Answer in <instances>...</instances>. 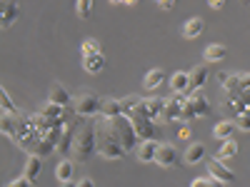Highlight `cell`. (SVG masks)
<instances>
[{"mask_svg":"<svg viewBox=\"0 0 250 187\" xmlns=\"http://www.w3.org/2000/svg\"><path fill=\"white\" fill-rule=\"evenodd\" d=\"M95 145H98V155H103L105 160H123L128 155L113 120L103 117V115H100V120H95Z\"/></svg>","mask_w":250,"mask_h":187,"instance_id":"6da1fadb","label":"cell"},{"mask_svg":"<svg viewBox=\"0 0 250 187\" xmlns=\"http://www.w3.org/2000/svg\"><path fill=\"white\" fill-rule=\"evenodd\" d=\"M98 152L95 145V122H83L75 130V142H73V157L75 162H90V157Z\"/></svg>","mask_w":250,"mask_h":187,"instance_id":"7a4b0ae2","label":"cell"},{"mask_svg":"<svg viewBox=\"0 0 250 187\" xmlns=\"http://www.w3.org/2000/svg\"><path fill=\"white\" fill-rule=\"evenodd\" d=\"M125 115L133 120V128H135V135H138L140 142L143 140H155L160 135V128L155 125V120H150L148 115H143L138 108H128V110H125Z\"/></svg>","mask_w":250,"mask_h":187,"instance_id":"3957f363","label":"cell"},{"mask_svg":"<svg viewBox=\"0 0 250 187\" xmlns=\"http://www.w3.org/2000/svg\"><path fill=\"white\" fill-rule=\"evenodd\" d=\"M73 110L75 115H83V117H95L103 110V100L90 90H83L73 97Z\"/></svg>","mask_w":250,"mask_h":187,"instance_id":"277c9868","label":"cell"},{"mask_svg":"<svg viewBox=\"0 0 250 187\" xmlns=\"http://www.w3.org/2000/svg\"><path fill=\"white\" fill-rule=\"evenodd\" d=\"M113 120V125H115V130H118V135H120V140H123V145H125V150H135L138 148V135H135V128H133V120L128 117V115H118V117H110Z\"/></svg>","mask_w":250,"mask_h":187,"instance_id":"5b68a950","label":"cell"},{"mask_svg":"<svg viewBox=\"0 0 250 187\" xmlns=\"http://www.w3.org/2000/svg\"><path fill=\"white\" fill-rule=\"evenodd\" d=\"M188 100L185 93H173L165 100V110H163V122H175L183 117V102Z\"/></svg>","mask_w":250,"mask_h":187,"instance_id":"8992f818","label":"cell"},{"mask_svg":"<svg viewBox=\"0 0 250 187\" xmlns=\"http://www.w3.org/2000/svg\"><path fill=\"white\" fill-rule=\"evenodd\" d=\"M143 115H148L150 120H163V110H165V97H140L135 105Z\"/></svg>","mask_w":250,"mask_h":187,"instance_id":"52a82bcc","label":"cell"},{"mask_svg":"<svg viewBox=\"0 0 250 187\" xmlns=\"http://www.w3.org/2000/svg\"><path fill=\"white\" fill-rule=\"evenodd\" d=\"M218 80H220V85H223L228 97H240V93L245 90L243 82H240V75H235V73H218Z\"/></svg>","mask_w":250,"mask_h":187,"instance_id":"ba28073f","label":"cell"},{"mask_svg":"<svg viewBox=\"0 0 250 187\" xmlns=\"http://www.w3.org/2000/svg\"><path fill=\"white\" fill-rule=\"evenodd\" d=\"M208 172H210L220 185H230V182H235V175H233V170H228L225 165H223V160L220 157H213V160H208Z\"/></svg>","mask_w":250,"mask_h":187,"instance_id":"9c48e42d","label":"cell"},{"mask_svg":"<svg viewBox=\"0 0 250 187\" xmlns=\"http://www.w3.org/2000/svg\"><path fill=\"white\" fill-rule=\"evenodd\" d=\"M155 162L160 165V168H173V165H178V152H175V145H170V142H160V145H158Z\"/></svg>","mask_w":250,"mask_h":187,"instance_id":"30bf717a","label":"cell"},{"mask_svg":"<svg viewBox=\"0 0 250 187\" xmlns=\"http://www.w3.org/2000/svg\"><path fill=\"white\" fill-rule=\"evenodd\" d=\"M155 155H158V142L155 140H143L135 148V157L140 162H155Z\"/></svg>","mask_w":250,"mask_h":187,"instance_id":"8fae6325","label":"cell"},{"mask_svg":"<svg viewBox=\"0 0 250 187\" xmlns=\"http://www.w3.org/2000/svg\"><path fill=\"white\" fill-rule=\"evenodd\" d=\"M188 73H190V88L185 90V95H190V93L200 90V88L205 85V82H208V75H210L205 65H195L193 70H188Z\"/></svg>","mask_w":250,"mask_h":187,"instance_id":"7c38bea8","label":"cell"},{"mask_svg":"<svg viewBox=\"0 0 250 187\" xmlns=\"http://www.w3.org/2000/svg\"><path fill=\"white\" fill-rule=\"evenodd\" d=\"M73 172H75V165L70 160H60L55 165V180L60 185H70L73 182Z\"/></svg>","mask_w":250,"mask_h":187,"instance_id":"4fadbf2b","label":"cell"},{"mask_svg":"<svg viewBox=\"0 0 250 187\" xmlns=\"http://www.w3.org/2000/svg\"><path fill=\"white\" fill-rule=\"evenodd\" d=\"M83 68H85V73H90V75H98L103 68H105V55H103V53L83 55Z\"/></svg>","mask_w":250,"mask_h":187,"instance_id":"5bb4252c","label":"cell"},{"mask_svg":"<svg viewBox=\"0 0 250 187\" xmlns=\"http://www.w3.org/2000/svg\"><path fill=\"white\" fill-rule=\"evenodd\" d=\"M73 142H75V128H70V125H65V130H62L60 140H58V152L60 155H70L73 152Z\"/></svg>","mask_w":250,"mask_h":187,"instance_id":"9a60e30c","label":"cell"},{"mask_svg":"<svg viewBox=\"0 0 250 187\" xmlns=\"http://www.w3.org/2000/svg\"><path fill=\"white\" fill-rule=\"evenodd\" d=\"M50 102H58V105H73V97H70V93H68V88L65 85H60V82H53L50 85Z\"/></svg>","mask_w":250,"mask_h":187,"instance_id":"2e32d148","label":"cell"},{"mask_svg":"<svg viewBox=\"0 0 250 187\" xmlns=\"http://www.w3.org/2000/svg\"><path fill=\"white\" fill-rule=\"evenodd\" d=\"M203 30H205V20L203 18H190V20H185V25H183V35L188 40H195Z\"/></svg>","mask_w":250,"mask_h":187,"instance_id":"e0dca14e","label":"cell"},{"mask_svg":"<svg viewBox=\"0 0 250 187\" xmlns=\"http://www.w3.org/2000/svg\"><path fill=\"white\" fill-rule=\"evenodd\" d=\"M235 120H220L215 128H213V137L215 140H228V137H233L235 135Z\"/></svg>","mask_w":250,"mask_h":187,"instance_id":"ac0fdd59","label":"cell"},{"mask_svg":"<svg viewBox=\"0 0 250 187\" xmlns=\"http://www.w3.org/2000/svg\"><path fill=\"white\" fill-rule=\"evenodd\" d=\"M188 97H190L193 108H195V117H208V115H210V105H208V100H205V95H203L200 90L190 93Z\"/></svg>","mask_w":250,"mask_h":187,"instance_id":"d6986e66","label":"cell"},{"mask_svg":"<svg viewBox=\"0 0 250 187\" xmlns=\"http://www.w3.org/2000/svg\"><path fill=\"white\" fill-rule=\"evenodd\" d=\"M40 170H43V157L35 155V152H30V155H28V162H25V175L30 177V182L38 180Z\"/></svg>","mask_w":250,"mask_h":187,"instance_id":"ffe728a7","label":"cell"},{"mask_svg":"<svg viewBox=\"0 0 250 187\" xmlns=\"http://www.w3.org/2000/svg\"><path fill=\"white\" fill-rule=\"evenodd\" d=\"M170 88H173V93H185L188 88H190V73H188V70H178L170 77Z\"/></svg>","mask_w":250,"mask_h":187,"instance_id":"44dd1931","label":"cell"},{"mask_svg":"<svg viewBox=\"0 0 250 187\" xmlns=\"http://www.w3.org/2000/svg\"><path fill=\"white\" fill-rule=\"evenodd\" d=\"M185 165H195V162H200V160H205V145L203 142H193L190 148L185 150Z\"/></svg>","mask_w":250,"mask_h":187,"instance_id":"7402d4cb","label":"cell"},{"mask_svg":"<svg viewBox=\"0 0 250 187\" xmlns=\"http://www.w3.org/2000/svg\"><path fill=\"white\" fill-rule=\"evenodd\" d=\"M125 112V108H123V100H103V110H100V115L103 117H118V115H123Z\"/></svg>","mask_w":250,"mask_h":187,"instance_id":"603a6c76","label":"cell"},{"mask_svg":"<svg viewBox=\"0 0 250 187\" xmlns=\"http://www.w3.org/2000/svg\"><path fill=\"white\" fill-rule=\"evenodd\" d=\"M0 10H3V18H0V25H3V28H10V25L15 23V20L20 18V8H18V3L3 5Z\"/></svg>","mask_w":250,"mask_h":187,"instance_id":"cb8c5ba5","label":"cell"},{"mask_svg":"<svg viewBox=\"0 0 250 187\" xmlns=\"http://www.w3.org/2000/svg\"><path fill=\"white\" fill-rule=\"evenodd\" d=\"M223 110L228 112V115H233V117H238L240 112H245L248 110V105L240 100V97H225V102H223Z\"/></svg>","mask_w":250,"mask_h":187,"instance_id":"d4e9b609","label":"cell"},{"mask_svg":"<svg viewBox=\"0 0 250 187\" xmlns=\"http://www.w3.org/2000/svg\"><path fill=\"white\" fill-rule=\"evenodd\" d=\"M163 80H165V73L160 68H155V70H150L148 75L143 77V85H145V90H155V88L163 85Z\"/></svg>","mask_w":250,"mask_h":187,"instance_id":"484cf974","label":"cell"},{"mask_svg":"<svg viewBox=\"0 0 250 187\" xmlns=\"http://www.w3.org/2000/svg\"><path fill=\"white\" fill-rule=\"evenodd\" d=\"M225 57H228V48H225V45L213 43V45L205 48V60H208V62H220V60H225Z\"/></svg>","mask_w":250,"mask_h":187,"instance_id":"4316f807","label":"cell"},{"mask_svg":"<svg viewBox=\"0 0 250 187\" xmlns=\"http://www.w3.org/2000/svg\"><path fill=\"white\" fill-rule=\"evenodd\" d=\"M235 155H238V142H235L233 137H228V140H223V148L218 150V155H215V157L228 160V157H235Z\"/></svg>","mask_w":250,"mask_h":187,"instance_id":"83f0119b","label":"cell"},{"mask_svg":"<svg viewBox=\"0 0 250 187\" xmlns=\"http://www.w3.org/2000/svg\"><path fill=\"white\" fill-rule=\"evenodd\" d=\"M75 15L80 20H88L93 15V0H75Z\"/></svg>","mask_w":250,"mask_h":187,"instance_id":"f1b7e54d","label":"cell"},{"mask_svg":"<svg viewBox=\"0 0 250 187\" xmlns=\"http://www.w3.org/2000/svg\"><path fill=\"white\" fill-rule=\"evenodd\" d=\"M40 112L48 115V117H65V105H58V102H50L48 100V105L40 108Z\"/></svg>","mask_w":250,"mask_h":187,"instance_id":"f546056e","label":"cell"},{"mask_svg":"<svg viewBox=\"0 0 250 187\" xmlns=\"http://www.w3.org/2000/svg\"><path fill=\"white\" fill-rule=\"evenodd\" d=\"M80 50H83V55H95V53H100V43L95 37H88V40H83Z\"/></svg>","mask_w":250,"mask_h":187,"instance_id":"4dcf8cb0","label":"cell"},{"mask_svg":"<svg viewBox=\"0 0 250 187\" xmlns=\"http://www.w3.org/2000/svg\"><path fill=\"white\" fill-rule=\"evenodd\" d=\"M235 125H238V130L250 132V115H248V110H245V112H240V115L235 117Z\"/></svg>","mask_w":250,"mask_h":187,"instance_id":"1f68e13d","label":"cell"},{"mask_svg":"<svg viewBox=\"0 0 250 187\" xmlns=\"http://www.w3.org/2000/svg\"><path fill=\"white\" fill-rule=\"evenodd\" d=\"M195 117V108H193V102H190V97H188L185 102H183V122H188V120H193Z\"/></svg>","mask_w":250,"mask_h":187,"instance_id":"d6a6232c","label":"cell"},{"mask_svg":"<svg viewBox=\"0 0 250 187\" xmlns=\"http://www.w3.org/2000/svg\"><path fill=\"white\" fill-rule=\"evenodd\" d=\"M0 100H3V112H18V108L13 105V100H10V95H8V90H3Z\"/></svg>","mask_w":250,"mask_h":187,"instance_id":"836d02e7","label":"cell"},{"mask_svg":"<svg viewBox=\"0 0 250 187\" xmlns=\"http://www.w3.org/2000/svg\"><path fill=\"white\" fill-rule=\"evenodd\" d=\"M25 185H33L28 175H23V177H15V180H10V182H8V187H25Z\"/></svg>","mask_w":250,"mask_h":187,"instance_id":"e575fe53","label":"cell"},{"mask_svg":"<svg viewBox=\"0 0 250 187\" xmlns=\"http://www.w3.org/2000/svg\"><path fill=\"white\" fill-rule=\"evenodd\" d=\"M155 3H158V8H163V10H170V8H175L178 0H155Z\"/></svg>","mask_w":250,"mask_h":187,"instance_id":"d590c367","label":"cell"},{"mask_svg":"<svg viewBox=\"0 0 250 187\" xmlns=\"http://www.w3.org/2000/svg\"><path fill=\"white\" fill-rule=\"evenodd\" d=\"M208 5H210L213 10H220V8L225 5V0H208Z\"/></svg>","mask_w":250,"mask_h":187,"instance_id":"8d00e7d4","label":"cell"},{"mask_svg":"<svg viewBox=\"0 0 250 187\" xmlns=\"http://www.w3.org/2000/svg\"><path fill=\"white\" fill-rule=\"evenodd\" d=\"M240 100H243V102H245V105L250 108V88H245V90L240 93Z\"/></svg>","mask_w":250,"mask_h":187,"instance_id":"74e56055","label":"cell"},{"mask_svg":"<svg viewBox=\"0 0 250 187\" xmlns=\"http://www.w3.org/2000/svg\"><path fill=\"white\" fill-rule=\"evenodd\" d=\"M178 137H180V140H188V137H190V128H180Z\"/></svg>","mask_w":250,"mask_h":187,"instance_id":"f35d334b","label":"cell"},{"mask_svg":"<svg viewBox=\"0 0 250 187\" xmlns=\"http://www.w3.org/2000/svg\"><path fill=\"white\" fill-rule=\"evenodd\" d=\"M240 82H243V88H250V73H243L240 75Z\"/></svg>","mask_w":250,"mask_h":187,"instance_id":"ab89813d","label":"cell"},{"mask_svg":"<svg viewBox=\"0 0 250 187\" xmlns=\"http://www.w3.org/2000/svg\"><path fill=\"white\" fill-rule=\"evenodd\" d=\"M78 185L80 187H93V180L90 177H83V180H78Z\"/></svg>","mask_w":250,"mask_h":187,"instance_id":"60d3db41","label":"cell"},{"mask_svg":"<svg viewBox=\"0 0 250 187\" xmlns=\"http://www.w3.org/2000/svg\"><path fill=\"white\" fill-rule=\"evenodd\" d=\"M10 3H18V0H0V8H3V5H10Z\"/></svg>","mask_w":250,"mask_h":187,"instance_id":"b9f144b4","label":"cell"},{"mask_svg":"<svg viewBox=\"0 0 250 187\" xmlns=\"http://www.w3.org/2000/svg\"><path fill=\"white\" fill-rule=\"evenodd\" d=\"M123 5H138V0H123Z\"/></svg>","mask_w":250,"mask_h":187,"instance_id":"7bdbcfd3","label":"cell"},{"mask_svg":"<svg viewBox=\"0 0 250 187\" xmlns=\"http://www.w3.org/2000/svg\"><path fill=\"white\" fill-rule=\"evenodd\" d=\"M108 3H110V5H118V3H123V0H108Z\"/></svg>","mask_w":250,"mask_h":187,"instance_id":"ee69618b","label":"cell"},{"mask_svg":"<svg viewBox=\"0 0 250 187\" xmlns=\"http://www.w3.org/2000/svg\"><path fill=\"white\" fill-rule=\"evenodd\" d=\"M240 3H248V0H240Z\"/></svg>","mask_w":250,"mask_h":187,"instance_id":"f6af8a7d","label":"cell"},{"mask_svg":"<svg viewBox=\"0 0 250 187\" xmlns=\"http://www.w3.org/2000/svg\"><path fill=\"white\" fill-rule=\"evenodd\" d=\"M248 115H250V108H248Z\"/></svg>","mask_w":250,"mask_h":187,"instance_id":"bcb514c9","label":"cell"}]
</instances>
